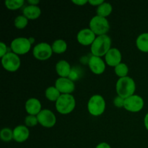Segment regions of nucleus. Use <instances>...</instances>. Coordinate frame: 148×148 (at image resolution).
<instances>
[{"label": "nucleus", "mask_w": 148, "mask_h": 148, "mask_svg": "<svg viewBox=\"0 0 148 148\" xmlns=\"http://www.w3.org/2000/svg\"><path fill=\"white\" fill-rule=\"evenodd\" d=\"M61 95H62L61 92L58 90V89L55 86L49 87L45 91V95H46V98L50 101L56 102Z\"/></svg>", "instance_id": "obj_22"}, {"label": "nucleus", "mask_w": 148, "mask_h": 148, "mask_svg": "<svg viewBox=\"0 0 148 148\" xmlns=\"http://www.w3.org/2000/svg\"><path fill=\"white\" fill-rule=\"evenodd\" d=\"M89 25L90 29L98 36L106 35L110 29L109 22L106 17L99 15H95L92 17L90 21Z\"/></svg>", "instance_id": "obj_4"}, {"label": "nucleus", "mask_w": 148, "mask_h": 148, "mask_svg": "<svg viewBox=\"0 0 148 148\" xmlns=\"http://www.w3.org/2000/svg\"><path fill=\"white\" fill-rule=\"evenodd\" d=\"M41 108V103L37 98H30L25 103V110L28 115L37 116L42 111Z\"/></svg>", "instance_id": "obj_16"}, {"label": "nucleus", "mask_w": 148, "mask_h": 148, "mask_svg": "<svg viewBox=\"0 0 148 148\" xmlns=\"http://www.w3.org/2000/svg\"><path fill=\"white\" fill-rule=\"evenodd\" d=\"M28 23V19L24 15H19L14 19V26L17 29H24Z\"/></svg>", "instance_id": "obj_26"}, {"label": "nucleus", "mask_w": 148, "mask_h": 148, "mask_svg": "<svg viewBox=\"0 0 148 148\" xmlns=\"http://www.w3.org/2000/svg\"><path fill=\"white\" fill-rule=\"evenodd\" d=\"M96 35L90 28H84L79 30L77 36V41L83 46L92 45L96 38Z\"/></svg>", "instance_id": "obj_12"}, {"label": "nucleus", "mask_w": 148, "mask_h": 148, "mask_svg": "<svg viewBox=\"0 0 148 148\" xmlns=\"http://www.w3.org/2000/svg\"><path fill=\"white\" fill-rule=\"evenodd\" d=\"M90 69L95 75H101L106 69V63L102 58L96 56H91L88 62Z\"/></svg>", "instance_id": "obj_13"}, {"label": "nucleus", "mask_w": 148, "mask_h": 148, "mask_svg": "<svg viewBox=\"0 0 148 148\" xmlns=\"http://www.w3.org/2000/svg\"><path fill=\"white\" fill-rule=\"evenodd\" d=\"M38 124L46 128H51L56 124L55 114L49 109H43L37 115Z\"/></svg>", "instance_id": "obj_10"}, {"label": "nucleus", "mask_w": 148, "mask_h": 148, "mask_svg": "<svg viewBox=\"0 0 148 148\" xmlns=\"http://www.w3.org/2000/svg\"><path fill=\"white\" fill-rule=\"evenodd\" d=\"M72 2L78 6H83L88 3V0H72Z\"/></svg>", "instance_id": "obj_31"}, {"label": "nucleus", "mask_w": 148, "mask_h": 148, "mask_svg": "<svg viewBox=\"0 0 148 148\" xmlns=\"http://www.w3.org/2000/svg\"><path fill=\"white\" fill-rule=\"evenodd\" d=\"M20 59L18 55L13 52H8L1 58V64L5 70L10 72H16L20 66Z\"/></svg>", "instance_id": "obj_7"}, {"label": "nucleus", "mask_w": 148, "mask_h": 148, "mask_svg": "<svg viewBox=\"0 0 148 148\" xmlns=\"http://www.w3.org/2000/svg\"><path fill=\"white\" fill-rule=\"evenodd\" d=\"M25 123L27 127H33L38 124L37 116L28 115L25 119Z\"/></svg>", "instance_id": "obj_27"}, {"label": "nucleus", "mask_w": 148, "mask_h": 148, "mask_svg": "<svg viewBox=\"0 0 148 148\" xmlns=\"http://www.w3.org/2000/svg\"><path fill=\"white\" fill-rule=\"evenodd\" d=\"M29 5H36L37 6L38 4H39L38 0H28L27 1Z\"/></svg>", "instance_id": "obj_33"}, {"label": "nucleus", "mask_w": 148, "mask_h": 148, "mask_svg": "<svg viewBox=\"0 0 148 148\" xmlns=\"http://www.w3.org/2000/svg\"><path fill=\"white\" fill-rule=\"evenodd\" d=\"M0 138L4 142H10L13 140V130L8 127L3 128L0 132Z\"/></svg>", "instance_id": "obj_25"}, {"label": "nucleus", "mask_w": 148, "mask_h": 148, "mask_svg": "<svg viewBox=\"0 0 148 148\" xmlns=\"http://www.w3.org/2000/svg\"><path fill=\"white\" fill-rule=\"evenodd\" d=\"M124 98H121L120 96L116 97L114 99V104L115 106L118 107V108H121V107H124Z\"/></svg>", "instance_id": "obj_28"}, {"label": "nucleus", "mask_w": 148, "mask_h": 148, "mask_svg": "<svg viewBox=\"0 0 148 148\" xmlns=\"http://www.w3.org/2000/svg\"><path fill=\"white\" fill-rule=\"evenodd\" d=\"M121 53L116 48H111L105 56L106 64L111 66H116L121 63Z\"/></svg>", "instance_id": "obj_14"}, {"label": "nucleus", "mask_w": 148, "mask_h": 148, "mask_svg": "<svg viewBox=\"0 0 148 148\" xmlns=\"http://www.w3.org/2000/svg\"><path fill=\"white\" fill-rule=\"evenodd\" d=\"M7 53H8V52H7V45L4 43H3V42H1V43H0V56L2 58L3 56H5Z\"/></svg>", "instance_id": "obj_29"}, {"label": "nucleus", "mask_w": 148, "mask_h": 148, "mask_svg": "<svg viewBox=\"0 0 148 148\" xmlns=\"http://www.w3.org/2000/svg\"><path fill=\"white\" fill-rule=\"evenodd\" d=\"M111 39L108 35H103L96 37L90 46L91 53L93 56H106L108 51L111 49Z\"/></svg>", "instance_id": "obj_2"}, {"label": "nucleus", "mask_w": 148, "mask_h": 148, "mask_svg": "<svg viewBox=\"0 0 148 148\" xmlns=\"http://www.w3.org/2000/svg\"><path fill=\"white\" fill-rule=\"evenodd\" d=\"M53 53L51 46L45 42L36 45L33 50V56L40 61L47 60L51 58Z\"/></svg>", "instance_id": "obj_8"}, {"label": "nucleus", "mask_w": 148, "mask_h": 148, "mask_svg": "<svg viewBox=\"0 0 148 148\" xmlns=\"http://www.w3.org/2000/svg\"><path fill=\"white\" fill-rule=\"evenodd\" d=\"M144 124H145V128L147 129V130L148 131V113L145 115L144 119Z\"/></svg>", "instance_id": "obj_34"}, {"label": "nucleus", "mask_w": 148, "mask_h": 148, "mask_svg": "<svg viewBox=\"0 0 148 148\" xmlns=\"http://www.w3.org/2000/svg\"><path fill=\"white\" fill-rule=\"evenodd\" d=\"M55 87L61 94H71L75 89L73 81L68 77H59L55 82Z\"/></svg>", "instance_id": "obj_11"}, {"label": "nucleus", "mask_w": 148, "mask_h": 148, "mask_svg": "<svg viewBox=\"0 0 148 148\" xmlns=\"http://www.w3.org/2000/svg\"><path fill=\"white\" fill-rule=\"evenodd\" d=\"M113 10V7L111 4L108 2L104 1L103 4L98 6L97 8V15L101 16V17H106L111 14Z\"/></svg>", "instance_id": "obj_21"}, {"label": "nucleus", "mask_w": 148, "mask_h": 148, "mask_svg": "<svg viewBox=\"0 0 148 148\" xmlns=\"http://www.w3.org/2000/svg\"><path fill=\"white\" fill-rule=\"evenodd\" d=\"M143 107L144 100L140 95H133L124 100V108L130 112H139L143 109Z\"/></svg>", "instance_id": "obj_9"}, {"label": "nucleus", "mask_w": 148, "mask_h": 148, "mask_svg": "<svg viewBox=\"0 0 148 148\" xmlns=\"http://www.w3.org/2000/svg\"><path fill=\"white\" fill-rule=\"evenodd\" d=\"M56 109L61 114H69L74 111L76 106L75 97L71 94H62L56 101Z\"/></svg>", "instance_id": "obj_3"}, {"label": "nucleus", "mask_w": 148, "mask_h": 148, "mask_svg": "<svg viewBox=\"0 0 148 148\" xmlns=\"http://www.w3.org/2000/svg\"><path fill=\"white\" fill-rule=\"evenodd\" d=\"M30 131L26 126L19 125L13 130V140L17 143H23L28 139Z\"/></svg>", "instance_id": "obj_15"}, {"label": "nucleus", "mask_w": 148, "mask_h": 148, "mask_svg": "<svg viewBox=\"0 0 148 148\" xmlns=\"http://www.w3.org/2000/svg\"><path fill=\"white\" fill-rule=\"evenodd\" d=\"M4 4L6 7L9 10H15L23 7L24 4V0H7Z\"/></svg>", "instance_id": "obj_24"}, {"label": "nucleus", "mask_w": 148, "mask_h": 148, "mask_svg": "<svg viewBox=\"0 0 148 148\" xmlns=\"http://www.w3.org/2000/svg\"><path fill=\"white\" fill-rule=\"evenodd\" d=\"M137 49L145 53H148V33L140 34L136 40Z\"/></svg>", "instance_id": "obj_19"}, {"label": "nucleus", "mask_w": 148, "mask_h": 148, "mask_svg": "<svg viewBox=\"0 0 148 148\" xmlns=\"http://www.w3.org/2000/svg\"><path fill=\"white\" fill-rule=\"evenodd\" d=\"M136 90V84L134 79L130 77L119 78L116 84V90L118 96L126 98L134 95Z\"/></svg>", "instance_id": "obj_1"}, {"label": "nucleus", "mask_w": 148, "mask_h": 148, "mask_svg": "<svg viewBox=\"0 0 148 148\" xmlns=\"http://www.w3.org/2000/svg\"><path fill=\"white\" fill-rule=\"evenodd\" d=\"M104 1L103 0H89L88 3L92 6H100L101 4H103Z\"/></svg>", "instance_id": "obj_30"}, {"label": "nucleus", "mask_w": 148, "mask_h": 148, "mask_svg": "<svg viewBox=\"0 0 148 148\" xmlns=\"http://www.w3.org/2000/svg\"><path fill=\"white\" fill-rule=\"evenodd\" d=\"M56 72L60 77H68L72 72L69 62L65 60H60L56 64Z\"/></svg>", "instance_id": "obj_17"}, {"label": "nucleus", "mask_w": 148, "mask_h": 148, "mask_svg": "<svg viewBox=\"0 0 148 148\" xmlns=\"http://www.w3.org/2000/svg\"><path fill=\"white\" fill-rule=\"evenodd\" d=\"M114 72H115L116 75L119 77L120 78L124 77H127V75H128L129 68L126 64L121 62V63H120L119 64L116 66L115 69H114Z\"/></svg>", "instance_id": "obj_23"}, {"label": "nucleus", "mask_w": 148, "mask_h": 148, "mask_svg": "<svg viewBox=\"0 0 148 148\" xmlns=\"http://www.w3.org/2000/svg\"><path fill=\"white\" fill-rule=\"evenodd\" d=\"M95 148H111V147L107 143H101L96 146Z\"/></svg>", "instance_id": "obj_32"}, {"label": "nucleus", "mask_w": 148, "mask_h": 148, "mask_svg": "<svg viewBox=\"0 0 148 148\" xmlns=\"http://www.w3.org/2000/svg\"><path fill=\"white\" fill-rule=\"evenodd\" d=\"M41 14V10L38 6L28 5L23 10V15L28 20H36Z\"/></svg>", "instance_id": "obj_18"}, {"label": "nucleus", "mask_w": 148, "mask_h": 148, "mask_svg": "<svg viewBox=\"0 0 148 148\" xmlns=\"http://www.w3.org/2000/svg\"><path fill=\"white\" fill-rule=\"evenodd\" d=\"M53 52L57 54H61V53H64L67 49V44L66 41L63 39H57L54 40L51 46Z\"/></svg>", "instance_id": "obj_20"}, {"label": "nucleus", "mask_w": 148, "mask_h": 148, "mask_svg": "<svg viewBox=\"0 0 148 148\" xmlns=\"http://www.w3.org/2000/svg\"><path fill=\"white\" fill-rule=\"evenodd\" d=\"M32 43L27 38H16L12 41L10 46L13 53L17 55H23L29 52L31 49Z\"/></svg>", "instance_id": "obj_6"}, {"label": "nucleus", "mask_w": 148, "mask_h": 148, "mask_svg": "<svg viewBox=\"0 0 148 148\" xmlns=\"http://www.w3.org/2000/svg\"><path fill=\"white\" fill-rule=\"evenodd\" d=\"M106 109V101L103 97L100 95H94L88 103V112L93 116L102 115Z\"/></svg>", "instance_id": "obj_5"}]
</instances>
